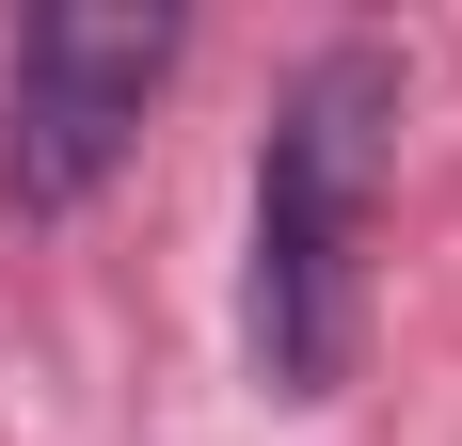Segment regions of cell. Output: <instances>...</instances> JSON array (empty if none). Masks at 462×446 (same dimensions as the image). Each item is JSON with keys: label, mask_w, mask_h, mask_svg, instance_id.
Segmentation results:
<instances>
[{"label": "cell", "mask_w": 462, "mask_h": 446, "mask_svg": "<svg viewBox=\"0 0 462 446\" xmlns=\"http://www.w3.org/2000/svg\"><path fill=\"white\" fill-rule=\"evenodd\" d=\"M176 80V16H128V0H48L16 64H0V208L16 223H64L112 191V160L143 144Z\"/></svg>", "instance_id": "2"}, {"label": "cell", "mask_w": 462, "mask_h": 446, "mask_svg": "<svg viewBox=\"0 0 462 446\" xmlns=\"http://www.w3.org/2000/svg\"><path fill=\"white\" fill-rule=\"evenodd\" d=\"M399 176V48L335 33L287 64L272 128H255V208H239V367L272 399L319 414L367 351V239Z\"/></svg>", "instance_id": "1"}]
</instances>
